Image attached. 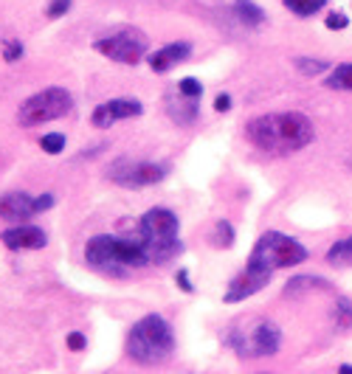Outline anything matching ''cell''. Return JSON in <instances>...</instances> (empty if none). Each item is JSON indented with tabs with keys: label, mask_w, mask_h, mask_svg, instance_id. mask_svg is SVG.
<instances>
[{
	"label": "cell",
	"mask_w": 352,
	"mask_h": 374,
	"mask_svg": "<svg viewBox=\"0 0 352 374\" xmlns=\"http://www.w3.org/2000/svg\"><path fill=\"white\" fill-rule=\"evenodd\" d=\"M245 138L262 152H299L313 144L316 130L305 113H268L245 124Z\"/></svg>",
	"instance_id": "1"
},
{
	"label": "cell",
	"mask_w": 352,
	"mask_h": 374,
	"mask_svg": "<svg viewBox=\"0 0 352 374\" xmlns=\"http://www.w3.org/2000/svg\"><path fill=\"white\" fill-rule=\"evenodd\" d=\"M85 262L113 278H124L130 270L150 265L138 236H116V234H96L94 239H87Z\"/></svg>",
	"instance_id": "2"
},
{
	"label": "cell",
	"mask_w": 352,
	"mask_h": 374,
	"mask_svg": "<svg viewBox=\"0 0 352 374\" xmlns=\"http://www.w3.org/2000/svg\"><path fill=\"white\" fill-rule=\"evenodd\" d=\"M135 236H138L150 265H166L175 256L184 254L178 214L164 208V206H155L141 217V223L135 228Z\"/></svg>",
	"instance_id": "3"
},
{
	"label": "cell",
	"mask_w": 352,
	"mask_h": 374,
	"mask_svg": "<svg viewBox=\"0 0 352 374\" xmlns=\"http://www.w3.org/2000/svg\"><path fill=\"white\" fill-rule=\"evenodd\" d=\"M124 352L138 366H161L175 352L172 324L158 313H150V316L138 318L127 332Z\"/></svg>",
	"instance_id": "4"
},
{
	"label": "cell",
	"mask_w": 352,
	"mask_h": 374,
	"mask_svg": "<svg viewBox=\"0 0 352 374\" xmlns=\"http://www.w3.org/2000/svg\"><path fill=\"white\" fill-rule=\"evenodd\" d=\"M226 344L245 360L271 358L282 349V329L262 316H248L228 329Z\"/></svg>",
	"instance_id": "5"
},
{
	"label": "cell",
	"mask_w": 352,
	"mask_h": 374,
	"mask_svg": "<svg viewBox=\"0 0 352 374\" xmlns=\"http://www.w3.org/2000/svg\"><path fill=\"white\" fill-rule=\"evenodd\" d=\"M310 251L299 242L282 231H265L256 245L251 248V256L245 265L256 267V270H265V273H276L285 267H296L302 262H307Z\"/></svg>",
	"instance_id": "6"
},
{
	"label": "cell",
	"mask_w": 352,
	"mask_h": 374,
	"mask_svg": "<svg viewBox=\"0 0 352 374\" xmlns=\"http://www.w3.org/2000/svg\"><path fill=\"white\" fill-rule=\"evenodd\" d=\"M74 110V99L65 87H45L34 96H28L20 110H17V121L20 127H40V124H48V121H56Z\"/></svg>",
	"instance_id": "7"
},
{
	"label": "cell",
	"mask_w": 352,
	"mask_h": 374,
	"mask_svg": "<svg viewBox=\"0 0 352 374\" xmlns=\"http://www.w3.org/2000/svg\"><path fill=\"white\" fill-rule=\"evenodd\" d=\"M94 48H96L102 56L119 62V65H138V62L146 56L150 40H146V34H144L141 28L124 25V28H116V31H110V34L99 37V40L94 43Z\"/></svg>",
	"instance_id": "8"
},
{
	"label": "cell",
	"mask_w": 352,
	"mask_h": 374,
	"mask_svg": "<svg viewBox=\"0 0 352 374\" xmlns=\"http://www.w3.org/2000/svg\"><path fill=\"white\" fill-rule=\"evenodd\" d=\"M169 175V164L161 161H133V158H116L107 166V177L122 186V189H144L155 186Z\"/></svg>",
	"instance_id": "9"
},
{
	"label": "cell",
	"mask_w": 352,
	"mask_h": 374,
	"mask_svg": "<svg viewBox=\"0 0 352 374\" xmlns=\"http://www.w3.org/2000/svg\"><path fill=\"white\" fill-rule=\"evenodd\" d=\"M271 276H274V273H265V270H256V267L245 265V270H240V273L228 282V290H226L223 301H226V304H240V301L256 296L259 290H265V285L271 282Z\"/></svg>",
	"instance_id": "10"
},
{
	"label": "cell",
	"mask_w": 352,
	"mask_h": 374,
	"mask_svg": "<svg viewBox=\"0 0 352 374\" xmlns=\"http://www.w3.org/2000/svg\"><path fill=\"white\" fill-rule=\"evenodd\" d=\"M141 113H144V104H141L138 99H127V96H122V99H107V102H102V104L94 110L91 124H94V127H99V130H107V127H113V124L127 121V118H135V116H141Z\"/></svg>",
	"instance_id": "11"
},
{
	"label": "cell",
	"mask_w": 352,
	"mask_h": 374,
	"mask_svg": "<svg viewBox=\"0 0 352 374\" xmlns=\"http://www.w3.org/2000/svg\"><path fill=\"white\" fill-rule=\"evenodd\" d=\"M0 242H3L9 251H40V248L48 245V234L37 226L14 223L12 228H6L3 234H0Z\"/></svg>",
	"instance_id": "12"
},
{
	"label": "cell",
	"mask_w": 352,
	"mask_h": 374,
	"mask_svg": "<svg viewBox=\"0 0 352 374\" xmlns=\"http://www.w3.org/2000/svg\"><path fill=\"white\" fill-rule=\"evenodd\" d=\"M37 214V203L25 192H9L0 197V220L6 223H25Z\"/></svg>",
	"instance_id": "13"
},
{
	"label": "cell",
	"mask_w": 352,
	"mask_h": 374,
	"mask_svg": "<svg viewBox=\"0 0 352 374\" xmlns=\"http://www.w3.org/2000/svg\"><path fill=\"white\" fill-rule=\"evenodd\" d=\"M189 56H192V43L181 40V43H169V45L153 51L146 62H150V68H153L155 74H166V71H172V68H178L181 62H186Z\"/></svg>",
	"instance_id": "14"
},
{
	"label": "cell",
	"mask_w": 352,
	"mask_h": 374,
	"mask_svg": "<svg viewBox=\"0 0 352 374\" xmlns=\"http://www.w3.org/2000/svg\"><path fill=\"white\" fill-rule=\"evenodd\" d=\"M200 99H189V96H184V93H178V99H169L166 102V116L178 124V127H192V124L197 121V116H200V104H197Z\"/></svg>",
	"instance_id": "15"
},
{
	"label": "cell",
	"mask_w": 352,
	"mask_h": 374,
	"mask_svg": "<svg viewBox=\"0 0 352 374\" xmlns=\"http://www.w3.org/2000/svg\"><path fill=\"white\" fill-rule=\"evenodd\" d=\"M316 290H330V282L321 276H293L285 285V298H302L305 293H316Z\"/></svg>",
	"instance_id": "16"
},
{
	"label": "cell",
	"mask_w": 352,
	"mask_h": 374,
	"mask_svg": "<svg viewBox=\"0 0 352 374\" xmlns=\"http://www.w3.org/2000/svg\"><path fill=\"white\" fill-rule=\"evenodd\" d=\"M324 87L352 93V62H341V65H336V68L324 76Z\"/></svg>",
	"instance_id": "17"
},
{
	"label": "cell",
	"mask_w": 352,
	"mask_h": 374,
	"mask_svg": "<svg viewBox=\"0 0 352 374\" xmlns=\"http://www.w3.org/2000/svg\"><path fill=\"white\" fill-rule=\"evenodd\" d=\"M282 6L290 9V14L296 17H313L316 12L327 6V0H282Z\"/></svg>",
	"instance_id": "18"
},
{
	"label": "cell",
	"mask_w": 352,
	"mask_h": 374,
	"mask_svg": "<svg viewBox=\"0 0 352 374\" xmlns=\"http://www.w3.org/2000/svg\"><path fill=\"white\" fill-rule=\"evenodd\" d=\"M234 12H237V17L245 25H262L265 23V12H262L256 3H251V0H237V3H234Z\"/></svg>",
	"instance_id": "19"
},
{
	"label": "cell",
	"mask_w": 352,
	"mask_h": 374,
	"mask_svg": "<svg viewBox=\"0 0 352 374\" xmlns=\"http://www.w3.org/2000/svg\"><path fill=\"white\" fill-rule=\"evenodd\" d=\"M212 245L214 248H231L234 245V239H237V231H234V226L228 223V220H217L214 223V228H212Z\"/></svg>",
	"instance_id": "20"
},
{
	"label": "cell",
	"mask_w": 352,
	"mask_h": 374,
	"mask_svg": "<svg viewBox=\"0 0 352 374\" xmlns=\"http://www.w3.org/2000/svg\"><path fill=\"white\" fill-rule=\"evenodd\" d=\"M327 262L330 265H352V236H344L330 248Z\"/></svg>",
	"instance_id": "21"
},
{
	"label": "cell",
	"mask_w": 352,
	"mask_h": 374,
	"mask_svg": "<svg viewBox=\"0 0 352 374\" xmlns=\"http://www.w3.org/2000/svg\"><path fill=\"white\" fill-rule=\"evenodd\" d=\"M293 65H296V71L302 76H318V74H324L330 68V62L327 59H313V56H296L293 59Z\"/></svg>",
	"instance_id": "22"
},
{
	"label": "cell",
	"mask_w": 352,
	"mask_h": 374,
	"mask_svg": "<svg viewBox=\"0 0 352 374\" xmlns=\"http://www.w3.org/2000/svg\"><path fill=\"white\" fill-rule=\"evenodd\" d=\"M333 318L338 329H352V298L338 296L336 298V309H333Z\"/></svg>",
	"instance_id": "23"
},
{
	"label": "cell",
	"mask_w": 352,
	"mask_h": 374,
	"mask_svg": "<svg viewBox=\"0 0 352 374\" xmlns=\"http://www.w3.org/2000/svg\"><path fill=\"white\" fill-rule=\"evenodd\" d=\"M40 146H43V152H48V155H60V152L65 149V135H63V133H48V135L40 138Z\"/></svg>",
	"instance_id": "24"
},
{
	"label": "cell",
	"mask_w": 352,
	"mask_h": 374,
	"mask_svg": "<svg viewBox=\"0 0 352 374\" xmlns=\"http://www.w3.org/2000/svg\"><path fill=\"white\" fill-rule=\"evenodd\" d=\"M178 93H184V96H189V99H200L203 96V85L195 76H184L178 82Z\"/></svg>",
	"instance_id": "25"
},
{
	"label": "cell",
	"mask_w": 352,
	"mask_h": 374,
	"mask_svg": "<svg viewBox=\"0 0 352 374\" xmlns=\"http://www.w3.org/2000/svg\"><path fill=\"white\" fill-rule=\"evenodd\" d=\"M23 54H25V48H23L20 40H6V43H3V59H6V62H17Z\"/></svg>",
	"instance_id": "26"
},
{
	"label": "cell",
	"mask_w": 352,
	"mask_h": 374,
	"mask_svg": "<svg viewBox=\"0 0 352 374\" xmlns=\"http://www.w3.org/2000/svg\"><path fill=\"white\" fill-rule=\"evenodd\" d=\"M324 25H327L330 31H344V28L349 25V17H346L344 12H333V14H327Z\"/></svg>",
	"instance_id": "27"
},
{
	"label": "cell",
	"mask_w": 352,
	"mask_h": 374,
	"mask_svg": "<svg viewBox=\"0 0 352 374\" xmlns=\"http://www.w3.org/2000/svg\"><path fill=\"white\" fill-rule=\"evenodd\" d=\"M65 12H71V0H51V3H48V17L51 20L63 17Z\"/></svg>",
	"instance_id": "28"
},
{
	"label": "cell",
	"mask_w": 352,
	"mask_h": 374,
	"mask_svg": "<svg viewBox=\"0 0 352 374\" xmlns=\"http://www.w3.org/2000/svg\"><path fill=\"white\" fill-rule=\"evenodd\" d=\"M175 282H178V287H181L184 293H195V285H192V278H189V270H186V267H181L178 273H175Z\"/></svg>",
	"instance_id": "29"
},
{
	"label": "cell",
	"mask_w": 352,
	"mask_h": 374,
	"mask_svg": "<svg viewBox=\"0 0 352 374\" xmlns=\"http://www.w3.org/2000/svg\"><path fill=\"white\" fill-rule=\"evenodd\" d=\"M68 346H71L74 352H82V349L87 346V338H85L82 332H71V335H68Z\"/></svg>",
	"instance_id": "30"
},
{
	"label": "cell",
	"mask_w": 352,
	"mask_h": 374,
	"mask_svg": "<svg viewBox=\"0 0 352 374\" xmlns=\"http://www.w3.org/2000/svg\"><path fill=\"white\" fill-rule=\"evenodd\" d=\"M214 110L217 113H228L231 110V96H228V93H220V96L214 99Z\"/></svg>",
	"instance_id": "31"
},
{
	"label": "cell",
	"mask_w": 352,
	"mask_h": 374,
	"mask_svg": "<svg viewBox=\"0 0 352 374\" xmlns=\"http://www.w3.org/2000/svg\"><path fill=\"white\" fill-rule=\"evenodd\" d=\"M34 203H37V214H40V211H48V208L54 206V195H40V197H34Z\"/></svg>",
	"instance_id": "32"
},
{
	"label": "cell",
	"mask_w": 352,
	"mask_h": 374,
	"mask_svg": "<svg viewBox=\"0 0 352 374\" xmlns=\"http://www.w3.org/2000/svg\"><path fill=\"white\" fill-rule=\"evenodd\" d=\"M338 371H344V374H352V366H349V363H341V366H338Z\"/></svg>",
	"instance_id": "33"
},
{
	"label": "cell",
	"mask_w": 352,
	"mask_h": 374,
	"mask_svg": "<svg viewBox=\"0 0 352 374\" xmlns=\"http://www.w3.org/2000/svg\"><path fill=\"white\" fill-rule=\"evenodd\" d=\"M346 166H349V169H352V155H349V158H346Z\"/></svg>",
	"instance_id": "34"
}]
</instances>
